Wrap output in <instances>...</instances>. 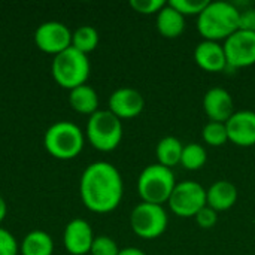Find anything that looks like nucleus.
<instances>
[{
    "label": "nucleus",
    "instance_id": "obj_4",
    "mask_svg": "<svg viewBox=\"0 0 255 255\" xmlns=\"http://www.w3.org/2000/svg\"><path fill=\"white\" fill-rule=\"evenodd\" d=\"M176 187L172 169L161 164H149L137 179V191L145 203L160 205L169 202Z\"/></svg>",
    "mask_w": 255,
    "mask_h": 255
},
{
    "label": "nucleus",
    "instance_id": "obj_13",
    "mask_svg": "<svg viewBox=\"0 0 255 255\" xmlns=\"http://www.w3.org/2000/svg\"><path fill=\"white\" fill-rule=\"evenodd\" d=\"M229 140L238 146L255 145V112L239 111L235 112L226 123Z\"/></svg>",
    "mask_w": 255,
    "mask_h": 255
},
{
    "label": "nucleus",
    "instance_id": "obj_1",
    "mask_svg": "<svg viewBox=\"0 0 255 255\" xmlns=\"http://www.w3.org/2000/svg\"><path fill=\"white\" fill-rule=\"evenodd\" d=\"M79 191L84 205L93 212H111L123 199V178L118 169L106 161L87 166L81 176Z\"/></svg>",
    "mask_w": 255,
    "mask_h": 255
},
{
    "label": "nucleus",
    "instance_id": "obj_6",
    "mask_svg": "<svg viewBox=\"0 0 255 255\" xmlns=\"http://www.w3.org/2000/svg\"><path fill=\"white\" fill-rule=\"evenodd\" d=\"M87 136L90 143L99 151H112L123 139V123L109 109H99L90 115L87 123Z\"/></svg>",
    "mask_w": 255,
    "mask_h": 255
},
{
    "label": "nucleus",
    "instance_id": "obj_12",
    "mask_svg": "<svg viewBox=\"0 0 255 255\" xmlns=\"http://www.w3.org/2000/svg\"><path fill=\"white\" fill-rule=\"evenodd\" d=\"M93 241H94V235L91 226L82 218L72 220L64 229L63 242L67 253H70L72 255L88 254L91 251Z\"/></svg>",
    "mask_w": 255,
    "mask_h": 255
},
{
    "label": "nucleus",
    "instance_id": "obj_25",
    "mask_svg": "<svg viewBox=\"0 0 255 255\" xmlns=\"http://www.w3.org/2000/svg\"><path fill=\"white\" fill-rule=\"evenodd\" d=\"M91 255H118L120 248L109 236H96L91 245Z\"/></svg>",
    "mask_w": 255,
    "mask_h": 255
},
{
    "label": "nucleus",
    "instance_id": "obj_9",
    "mask_svg": "<svg viewBox=\"0 0 255 255\" xmlns=\"http://www.w3.org/2000/svg\"><path fill=\"white\" fill-rule=\"evenodd\" d=\"M227 67H248L255 64V33L236 30L224 42Z\"/></svg>",
    "mask_w": 255,
    "mask_h": 255
},
{
    "label": "nucleus",
    "instance_id": "obj_23",
    "mask_svg": "<svg viewBox=\"0 0 255 255\" xmlns=\"http://www.w3.org/2000/svg\"><path fill=\"white\" fill-rule=\"evenodd\" d=\"M203 140L211 145V146H221L229 140V133L226 123H217V121H209L202 131Z\"/></svg>",
    "mask_w": 255,
    "mask_h": 255
},
{
    "label": "nucleus",
    "instance_id": "obj_31",
    "mask_svg": "<svg viewBox=\"0 0 255 255\" xmlns=\"http://www.w3.org/2000/svg\"><path fill=\"white\" fill-rule=\"evenodd\" d=\"M6 212H7V206H6V202L3 197H0V223L4 220L6 217Z\"/></svg>",
    "mask_w": 255,
    "mask_h": 255
},
{
    "label": "nucleus",
    "instance_id": "obj_14",
    "mask_svg": "<svg viewBox=\"0 0 255 255\" xmlns=\"http://www.w3.org/2000/svg\"><path fill=\"white\" fill-rule=\"evenodd\" d=\"M203 109L211 121L227 123L235 114V105L230 93L221 87H214L203 97Z\"/></svg>",
    "mask_w": 255,
    "mask_h": 255
},
{
    "label": "nucleus",
    "instance_id": "obj_11",
    "mask_svg": "<svg viewBox=\"0 0 255 255\" xmlns=\"http://www.w3.org/2000/svg\"><path fill=\"white\" fill-rule=\"evenodd\" d=\"M145 108L143 96L134 88H118L109 97V111L117 115L120 120L123 118H134Z\"/></svg>",
    "mask_w": 255,
    "mask_h": 255
},
{
    "label": "nucleus",
    "instance_id": "obj_8",
    "mask_svg": "<svg viewBox=\"0 0 255 255\" xmlns=\"http://www.w3.org/2000/svg\"><path fill=\"white\" fill-rule=\"evenodd\" d=\"M206 205V190L194 181H184L176 184L169 199L172 212L184 218L196 217V214Z\"/></svg>",
    "mask_w": 255,
    "mask_h": 255
},
{
    "label": "nucleus",
    "instance_id": "obj_24",
    "mask_svg": "<svg viewBox=\"0 0 255 255\" xmlns=\"http://www.w3.org/2000/svg\"><path fill=\"white\" fill-rule=\"evenodd\" d=\"M169 4L175 7L179 13L185 15H200L203 9L209 4V0H170Z\"/></svg>",
    "mask_w": 255,
    "mask_h": 255
},
{
    "label": "nucleus",
    "instance_id": "obj_19",
    "mask_svg": "<svg viewBox=\"0 0 255 255\" xmlns=\"http://www.w3.org/2000/svg\"><path fill=\"white\" fill-rule=\"evenodd\" d=\"M182 151H184V145L178 137H175V136L163 137L157 143V148H155V155H157L158 164L172 169L173 166L181 163Z\"/></svg>",
    "mask_w": 255,
    "mask_h": 255
},
{
    "label": "nucleus",
    "instance_id": "obj_22",
    "mask_svg": "<svg viewBox=\"0 0 255 255\" xmlns=\"http://www.w3.org/2000/svg\"><path fill=\"white\" fill-rule=\"evenodd\" d=\"M208 161L206 149L199 143H188L184 146L181 164L188 170H199L202 169Z\"/></svg>",
    "mask_w": 255,
    "mask_h": 255
},
{
    "label": "nucleus",
    "instance_id": "obj_16",
    "mask_svg": "<svg viewBox=\"0 0 255 255\" xmlns=\"http://www.w3.org/2000/svg\"><path fill=\"white\" fill-rule=\"evenodd\" d=\"M238 200V188L230 181L221 179L214 182L209 190H206V203L214 211H227Z\"/></svg>",
    "mask_w": 255,
    "mask_h": 255
},
{
    "label": "nucleus",
    "instance_id": "obj_17",
    "mask_svg": "<svg viewBox=\"0 0 255 255\" xmlns=\"http://www.w3.org/2000/svg\"><path fill=\"white\" fill-rule=\"evenodd\" d=\"M157 28L164 37H178L185 30V16L167 3L157 13Z\"/></svg>",
    "mask_w": 255,
    "mask_h": 255
},
{
    "label": "nucleus",
    "instance_id": "obj_20",
    "mask_svg": "<svg viewBox=\"0 0 255 255\" xmlns=\"http://www.w3.org/2000/svg\"><path fill=\"white\" fill-rule=\"evenodd\" d=\"M52 251H54L52 238L42 230L30 232L22 239L21 244L22 255H52Z\"/></svg>",
    "mask_w": 255,
    "mask_h": 255
},
{
    "label": "nucleus",
    "instance_id": "obj_7",
    "mask_svg": "<svg viewBox=\"0 0 255 255\" xmlns=\"http://www.w3.org/2000/svg\"><path fill=\"white\" fill-rule=\"evenodd\" d=\"M133 232L143 239H155L166 232L167 214L160 205L139 203L130 215Z\"/></svg>",
    "mask_w": 255,
    "mask_h": 255
},
{
    "label": "nucleus",
    "instance_id": "obj_18",
    "mask_svg": "<svg viewBox=\"0 0 255 255\" xmlns=\"http://www.w3.org/2000/svg\"><path fill=\"white\" fill-rule=\"evenodd\" d=\"M69 103L79 114L93 115L94 112L99 111V96H97L96 90L93 87H90L88 84H82V85L70 90Z\"/></svg>",
    "mask_w": 255,
    "mask_h": 255
},
{
    "label": "nucleus",
    "instance_id": "obj_28",
    "mask_svg": "<svg viewBox=\"0 0 255 255\" xmlns=\"http://www.w3.org/2000/svg\"><path fill=\"white\" fill-rule=\"evenodd\" d=\"M196 221L202 229H212L218 221V214L217 211H214L211 206L206 205L196 214Z\"/></svg>",
    "mask_w": 255,
    "mask_h": 255
},
{
    "label": "nucleus",
    "instance_id": "obj_3",
    "mask_svg": "<svg viewBox=\"0 0 255 255\" xmlns=\"http://www.w3.org/2000/svg\"><path fill=\"white\" fill-rule=\"evenodd\" d=\"M51 72L58 85L73 90L87 82L90 76V61L87 54L70 45L54 57Z\"/></svg>",
    "mask_w": 255,
    "mask_h": 255
},
{
    "label": "nucleus",
    "instance_id": "obj_27",
    "mask_svg": "<svg viewBox=\"0 0 255 255\" xmlns=\"http://www.w3.org/2000/svg\"><path fill=\"white\" fill-rule=\"evenodd\" d=\"M18 254V244L6 229L0 227V255H16Z\"/></svg>",
    "mask_w": 255,
    "mask_h": 255
},
{
    "label": "nucleus",
    "instance_id": "obj_2",
    "mask_svg": "<svg viewBox=\"0 0 255 255\" xmlns=\"http://www.w3.org/2000/svg\"><path fill=\"white\" fill-rule=\"evenodd\" d=\"M241 10L229 1H209L197 19V28L205 40L218 42L239 30Z\"/></svg>",
    "mask_w": 255,
    "mask_h": 255
},
{
    "label": "nucleus",
    "instance_id": "obj_21",
    "mask_svg": "<svg viewBox=\"0 0 255 255\" xmlns=\"http://www.w3.org/2000/svg\"><path fill=\"white\" fill-rule=\"evenodd\" d=\"M99 45V33L91 25H81L72 33V46L78 51L88 54Z\"/></svg>",
    "mask_w": 255,
    "mask_h": 255
},
{
    "label": "nucleus",
    "instance_id": "obj_29",
    "mask_svg": "<svg viewBox=\"0 0 255 255\" xmlns=\"http://www.w3.org/2000/svg\"><path fill=\"white\" fill-rule=\"evenodd\" d=\"M241 30L253 31L255 33V9H245L241 10V22H239Z\"/></svg>",
    "mask_w": 255,
    "mask_h": 255
},
{
    "label": "nucleus",
    "instance_id": "obj_30",
    "mask_svg": "<svg viewBox=\"0 0 255 255\" xmlns=\"http://www.w3.org/2000/svg\"><path fill=\"white\" fill-rule=\"evenodd\" d=\"M118 255H146L143 251H140L139 248H124V250H120V254Z\"/></svg>",
    "mask_w": 255,
    "mask_h": 255
},
{
    "label": "nucleus",
    "instance_id": "obj_15",
    "mask_svg": "<svg viewBox=\"0 0 255 255\" xmlns=\"http://www.w3.org/2000/svg\"><path fill=\"white\" fill-rule=\"evenodd\" d=\"M196 63L206 72H221L227 67L224 46L214 40H203L194 51Z\"/></svg>",
    "mask_w": 255,
    "mask_h": 255
},
{
    "label": "nucleus",
    "instance_id": "obj_10",
    "mask_svg": "<svg viewBox=\"0 0 255 255\" xmlns=\"http://www.w3.org/2000/svg\"><path fill=\"white\" fill-rule=\"evenodd\" d=\"M34 42L40 51L57 55L72 45V31L60 21H46L36 28Z\"/></svg>",
    "mask_w": 255,
    "mask_h": 255
},
{
    "label": "nucleus",
    "instance_id": "obj_26",
    "mask_svg": "<svg viewBox=\"0 0 255 255\" xmlns=\"http://www.w3.org/2000/svg\"><path fill=\"white\" fill-rule=\"evenodd\" d=\"M130 6L136 12L148 15V13H158L166 6V1L164 0H131Z\"/></svg>",
    "mask_w": 255,
    "mask_h": 255
},
{
    "label": "nucleus",
    "instance_id": "obj_5",
    "mask_svg": "<svg viewBox=\"0 0 255 255\" xmlns=\"http://www.w3.org/2000/svg\"><path fill=\"white\" fill-rule=\"evenodd\" d=\"M46 151L60 160L75 158L84 148V134L81 128L70 121L54 123L43 137Z\"/></svg>",
    "mask_w": 255,
    "mask_h": 255
}]
</instances>
